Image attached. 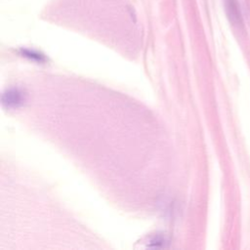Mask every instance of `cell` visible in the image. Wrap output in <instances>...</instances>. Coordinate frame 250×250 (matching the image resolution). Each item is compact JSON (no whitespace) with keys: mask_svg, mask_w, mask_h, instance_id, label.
Wrapping results in <instances>:
<instances>
[{"mask_svg":"<svg viewBox=\"0 0 250 250\" xmlns=\"http://www.w3.org/2000/svg\"><path fill=\"white\" fill-rule=\"evenodd\" d=\"M23 101L24 96L22 95V92L18 89L8 90L6 93L3 94L2 97L3 104H6L8 107H18L22 104Z\"/></svg>","mask_w":250,"mask_h":250,"instance_id":"obj_1","label":"cell"},{"mask_svg":"<svg viewBox=\"0 0 250 250\" xmlns=\"http://www.w3.org/2000/svg\"><path fill=\"white\" fill-rule=\"evenodd\" d=\"M226 7H227V13L229 14V20L239 23L241 21V17H240V12H239V7L238 3L236 0H226Z\"/></svg>","mask_w":250,"mask_h":250,"instance_id":"obj_2","label":"cell"}]
</instances>
